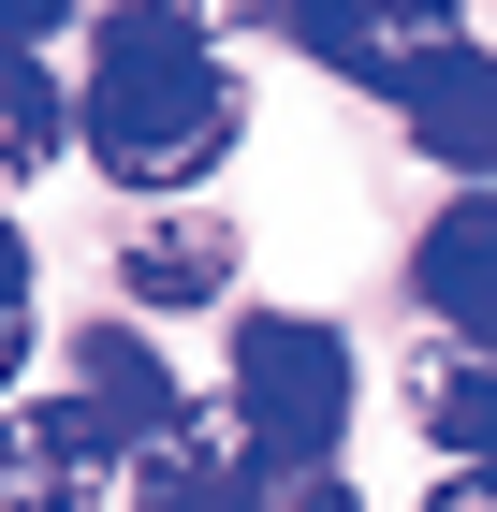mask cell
<instances>
[{
	"mask_svg": "<svg viewBox=\"0 0 497 512\" xmlns=\"http://www.w3.org/2000/svg\"><path fill=\"white\" fill-rule=\"evenodd\" d=\"M117 278H132V308H205V293L234 278V235L220 220H161V235L117 249Z\"/></svg>",
	"mask_w": 497,
	"mask_h": 512,
	"instance_id": "9c48e42d",
	"label": "cell"
},
{
	"mask_svg": "<svg viewBox=\"0 0 497 512\" xmlns=\"http://www.w3.org/2000/svg\"><path fill=\"white\" fill-rule=\"evenodd\" d=\"M424 512H497V469H454V483H439Z\"/></svg>",
	"mask_w": 497,
	"mask_h": 512,
	"instance_id": "5bb4252c",
	"label": "cell"
},
{
	"mask_svg": "<svg viewBox=\"0 0 497 512\" xmlns=\"http://www.w3.org/2000/svg\"><path fill=\"white\" fill-rule=\"evenodd\" d=\"M88 161H103L117 191H191L205 161L234 147V59L176 15V0H132V15H103V44H88Z\"/></svg>",
	"mask_w": 497,
	"mask_h": 512,
	"instance_id": "6da1fadb",
	"label": "cell"
},
{
	"mask_svg": "<svg viewBox=\"0 0 497 512\" xmlns=\"http://www.w3.org/2000/svg\"><path fill=\"white\" fill-rule=\"evenodd\" d=\"M293 15V44L322 59V74L351 88H410L439 44H454V0H278Z\"/></svg>",
	"mask_w": 497,
	"mask_h": 512,
	"instance_id": "3957f363",
	"label": "cell"
},
{
	"mask_svg": "<svg viewBox=\"0 0 497 512\" xmlns=\"http://www.w3.org/2000/svg\"><path fill=\"white\" fill-rule=\"evenodd\" d=\"M0 322H30V249H15V220H0Z\"/></svg>",
	"mask_w": 497,
	"mask_h": 512,
	"instance_id": "4fadbf2b",
	"label": "cell"
},
{
	"mask_svg": "<svg viewBox=\"0 0 497 512\" xmlns=\"http://www.w3.org/2000/svg\"><path fill=\"white\" fill-rule=\"evenodd\" d=\"M74 410L103 425V454H161V439L191 425V395H176V366H161L147 337H132V322H103V337L74 352Z\"/></svg>",
	"mask_w": 497,
	"mask_h": 512,
	"instance_id": "277c9868",
	"label": "cell"
},
{
	"mask_svg": "<svg viewBox=\"0 0 497 512\" xmlns=\"http://www.w3.org/2000/svg\"><path fill=\"white\" fill-rule=\"evenodd\" d=\"M88 483H103V425L74 395L59 410H0V512H88Z\"/></svg>",
	"mask_w": 497,
	"mask_h": 512,
	"instance_id": "52a82bcc",
	"label": "cell"
},
{
	"mask_svg": "<svg viewBox=\"0 0 497 512\" xmlns=\"http://www.w3.org/2000/svg\"><path fill=\"white\" fill-rule=\"evenodd\" d=\"M15 352H30V322H0V381H15Z\"/></svg>",
	"mask_w": 497,
	"mask_h": 512,
	"instance_id": "2e32d148",
	"label": "cell"
},
{
	"mask_svg": "<svg viewBox=\"0 0 497 512\" xmlns=\"http://www.w3.org/2000/svg\"><path fill=\"white\" fill-rule=\"evenodd\" d=\"M59 15L74 0H0V44H59Z\"/></svg>",
	"mask_w": 497,
	"mask_h": 512,
	"instance_id": "7c38bea8",
	"label": "cell"
},
{
	"mask_svg": "<svg viewBox=\"0 0 497 512\" xmlns=\"http://www.w3.org/2000/svg\"><path fill=\"white\" fill-rule=\"evenodd\" d=\"M424 439L454 469H497V352H439L424 366Z\"/></svg>",
	"mask_w": 497,
	"mask_h": 512,
	"instance_id": "30bf717a",
	"label": "cell"
},
{
	"mask_svg": "<svg viewBox=\"0 0 497 512\" xmlns=\"http://www.w3.org/2000/svg\"><path fill=\"white\" fill-rule=\"evenodd\" d=\"M132 512H264V469H249V439H205V425H176L147 454V498Z\"/></svg>",
	"mask_w": 497,
	"mask_h": 512,
	"instance_id": "ba28073f",
	"label": "cell"
},
{
	"mask_svg": "<svg viewBox=\"0 0 497 512\" xmlns=\"http://www.w3.org/2000/svg\"><path fill=\"white\" fill-rule=\"evenodd\" d=\"M395 118H410L424 161H454L468 191H497V59H483V44H439V59L395 88Z\"/></svg>",
	"mask_w": 497,
	"mask_h": 512,
	"instance_id": "5b68a950",
	"label": "cell"
},
{
	"mask_svg": "<svg viewBox=\"0 0 497 512\" xmlns=\"http://www.w3.org/2000/svg\"><path fill=\"white\" fill-rule=\"evenodd\" d=\"M293 512H366V498H351V483H322V469H307V483H293Z\"/></svg>",
	"mask_w": 497,
	"mask_h": 512,
	"instance_id": "9a60e30c",
	"label": "cell"
},
{
	"mask_svg": "<svg viewBox=\"0 0 497 512\" xmlns=\"http://www.w3.org/2000/svg\"><path fill=\"white\" fill-rule=\"evenodd\" d=\"M351 425V352H337V322H234V439H249V469L264 483H307L322 454H337Z\"/></svg>",
	"mask_w": 497,
	"mask_h": 512,
	"instance_id": "7a4b0ae2",
	"label": "cell"
},
{
	"mask_svg": "<svg viewBox=\"0 0 497 512\" xmlns=\"http://www.w3.org/2000/svg\"><path fill=\"white\" fill-rule=\"evenodd\" d=\"M59 161V74L44 44H0V176H44Z\"/></svg>",
	"mask_w": 497,
	"mask_h": 512,
	"instance_id": "8fae6325",
	"label": "cell"
},
{
	"mask_svg": "<svg viewBox=\"0 0 497 512\" xmlns=\"http://www.w3.org/2000/svg\"><path fill=\"white\" fill-rule=\"evenodd\" d=\"M410 293L454 322V352H497V191H454L410 249Z\"/></svg>",
	"mask_w": 497,
	"mask_h": 512,
	"instance_id": "8992f818",
	"label": "cell"
}]
</instances>
